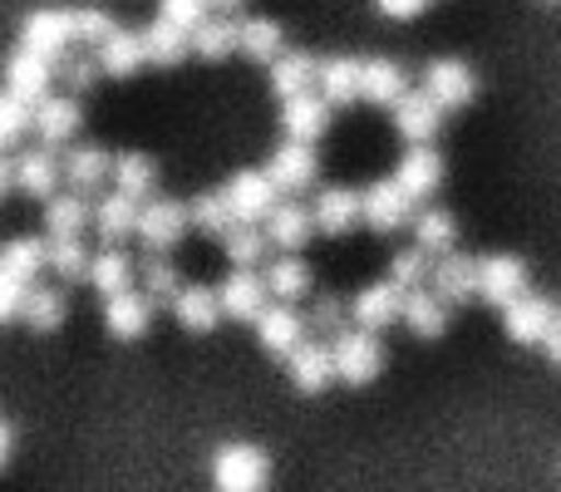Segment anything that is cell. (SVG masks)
<instances>
[{"label": "cell", "mask_w": 561, "mask_h": 492, "mask_svg": "<svg viewBox=\"0 0 561 492\" xmlns=\"http://www.w3.org/2000/svg\"><path fill=\"white\" fill-rule=\"evenodd\" d=\"M316 89L330 108L359 104V59H350V55L316 59Z\"/></svg>", "instance_id": "25"}, {"label": "cell", "mask_w": 561, "mask_h": 492, "mask_svg": "<svg viewBox=\"0 0 561 492\" xmlns=\"http://www.w3.org/2000/svg\"><path fill=\"white\" fill-rule=\"evenodd\" d=\"M55 75H59V84L69 89V94H84V89H94L99 84V59L94 55H59L55 59Z\"/></svg>", "instance_id": "46"}, {"label": "cell", "mask_w": 561, "mask_h": 492, "mask_svg": "<svg viewBox=\"0 0 561 492\" xmlns=\"http://www.w3.org/2000/svg\"><path fill=\"white\" fill-rule=\"evenodd\" d=\"M330 124V104L320 94H310V89H300V94L280 99V128H286V138H300V144H316L320 134H325Z\"/></svg>", "instance_id": "22"}, {"label": "cell", "mask_w": 561, "mask_h": 492, "mask_svg": "<svg viewBox=\"0 0 561 492\" xmlns=\"http://www.w3.org/2000/svg\"><path fill=\"white\" fill-rule=\"evenodd\" d=\"M10 187H15V163H10V158H0V197H5Z\"/></svg>", "instance_id": "57"}, {"label": "cell", "mask_w": 561, "mask_h": 492, "mask_svg": "<svg viewBox=\"0 0 561 492\" xmlns=\"http://www.w3.org/2000/svg\"><path fill=\"white\" fill-rule=\"evenodd\" d=\"M399 320H404L419 340H438L448 330V306L434 296V290L414 286V290H404V310H399Z\"/></svg>", "instance_id": "31"}, {"label": "cell", "mask_w": 561, "mask_h": 492, "mask_svg": "<svg viewBox=\"0 0 561 492\" xmlns=\"http://www.w3.org/2000/svg\"><path fill=\"white\" fill-rule=\"evenodd\" d=\"M45 266L55 271L59 281H84V271H89V251L79 237H49V247H45Z\"/></svg>", "instance_id": "44"}, {"label": "cell", "mask_w": 561, "mask_h": 492, "mask_svg": "<svg viewBox=\"0 0 561 492\" xmlns=\"http://www.w3.org/2000/svg\"><path fill=\"white\" fill-rule=\"evenodd\" d=\"M527 290V261L523 256H507V251H497V256H483L478 261V300H488V306L503 310L513 296H523Z\"/></svg>", "instance_id": "8"}, {"label": "cell", "mask_w": 561, "mask_h": 492, "mask_svg": "<svg viewBox=\"0 0 561 492\" xmlns=\"http://www.w3.org/2000/svg\"><path fill=\"white\" fill-rule=\"evenodd\" d=\"M20 320H25L30 330H59V320H65V296H59L55 286H25V300H20Z\"/></svg>", "instance_id": "38"}, {"label": "cell", "mask_w": 561, "mask_h": 492, "mask_svg": "<svg viewBox=\"0 0 561 492\" xmlns=\"http://www.w3.org/2000/svg\"><path fill=\"white\" fill-rule=\"evenodd\" d=\"M138 281H144V296L153 300V306H158V300H168V296L178 290V271L168 266L163 251H153V256H148L144 266H138Z\"/></svg>", "instance_id": "47"}, {"label": "cell", "mask_w": 561, "mask_h": 492, "mask_svg": "<svg viewBox=\"0 0 561 492\" xmlns=\"http://www.w3.org/2000/svg\"><path fill=\"white\" fill-rule=\"evenodd\" d=\"M59 178H65V168H59V158L49 148H30V153L15 158V187L25 197H55Z\"/></svg>", "instance_id": "26"}, {"label": "cell", "mask_w": 561, "mask_h": 492, "mask_svg": "<svg viewBox=\"0 0 561 492\" xmlns=\"http://www.w3.org/2000/svg\"><path fill=\"white\" fill-rule=\"evenodd\" d=\"M108 178H114V187L118 193H128V197H153L158 163L148 153H118L114 163H108Z\"/></svg>", "instance_id": "35"}, {"label": "cell", "mask_w": 561, "mask_h": 492, "mask_svg": "<svg viewBox=\"0 0 561 492\" xmlns=\"http://www.w3.org/2000/svg\"><path fill=\"white\" fill-rule=\"evenodd\" d=\"M272 478V464L256 444H222L213 458V483L222 492H256Z\"/></svg>", "instance_id": "2"}, {"label": "cell", "mask_w": 561, "mask_h": 492, "mask_svg": "<svg viewBox=\"0 0 561 492\" xmlns=\"http://www.w3.org/2000/svg\"><path fill=\"white\" fill-rule=\"evenodd\" d=\"M84 281H89V286H99V296H114V290L134 286V261H128V251H118V242H114L108 251L89 256Z\"/></svg>", "instance_id": "37"}, {"label": "cell", "mask_w": 561, "mask_h": 492, "mask_svg": "<svg viewBox=\"0 0 561 492\" xmlns=\"http://www.w3.org/2000/svg\"><path fill=\"white\" fill-rule=\"evenodd\" d=\"M310 217H316V232L325 237H345L359 227V193H350V187H325V193L316 197V207H310Z\"/></svg>", "instance_id": "27"}, {"label": "cell", "mask_w": 561, "mask_h": 492, "mask_svg": "<svg viewBox=\"0 0 561 492\" xmlns=\"http://www.w3.org/2000/svg\"><path fill=\"white\" fill-rule=\"evenodd\" d=\"M183 232H187V207L183 203H173V197H148V203L138 207L134 237L148 251H173Z\"/></svg>", "instance_id": "5"}, {"label": "cell", "mask_w": 561, "mask_h": 492, "mask_svg": "<svg viewBox=\"0 0 561 492\" xmlns=\"http://www.w3.org/2000/svg\"><path fill=\"white\" fill-rule=\"evenodd\" d=\"M424 89H428V99L448 114V108H468L478 99V75L463 65V59L444 55V59H434V65L424 69Z\"/></svg>", "instance_id": "4"}, {"label": "cell", "mask_w": 561, "mask_h": 492, "mask_svg": "<svg viewBox=\"0 0 561 492\" xmlns=\"http://www.w3.org/2000/svg\"><path fill=\"white\" fill-rule=\"evenodd\" d=\"M0 266L30 286V281L45 271V242H35V237H10V242L0 247Z\"/></svg>", "instance_id": "42"}, {"label": "cell", "mask_w": 561, "mask_h": 492, "mask_svg": "<svg viewBox=\"0 0 561 492\" xmlns=\"http://www.w3.org/2000/svg\"><path fill=\"white\" fill-rule=\"evenodd\" d=\"M389 108H394V128L409 144H428V138L438 134V118H444V108L428 99V89H404Z\"/></svg>", "instance_id": "21"}, {"label": "cell", "mask_w": 561, "mask_h": 492, "mask_svg": "<svg viewBox=\"0 0 561 492\" xmlns=\"http://www.w3.org/2000/svg\"><path fill=\"white\" fill-rule=\"evenodd\" d=\"M89 222L99 227L104 242H128L134 227H138V197H128V193L114 187L108 197H99V207H89Z\"/></svg>", "instance_id": "28"}, {"label": "cell", "mask_w": 561, "mask_h": 492, "mask_svg": "<svg viewBox=\"0 0 561 492\" xmlns=\"http://www.w3.org/2000/svg\"><path fill=\"white\" fill-rule=\"evenodd\" d=\"M94 59H99V75H108V79L138 75V65H148V59H144V30H118L114 25L94 45Z\"/></svg>", "instance_id": "18"}, {"label": "cell", "mask_w": 561, "mask_h": 492, "mask_svg": "<svg viewBox=\"0 0 561 492\" xmlns=\"http://www.w3.org/2000/svg\"><path fill=\"white\" fill-rule=\"evenodd\" d=\"M330 359H335V379L345 385H369V379L385 369V345H379V330H335V345H330Z\"/></svg>", "instance_id": "1"}, {"label": "cell", "mask_w": 561, "mask_h": 492, "mask_svg": "<svg viewBox=\"0 0 561 492\" xmlns=\"http://www.w3.org/2000/svg\"><path fill=\"white\" fill-rule=\"evenodd\" d=\"M399 310H404V286H394V281H375V286H365L355 300H350L345 316L365 330H389L399 320Z\"/></svg>", "instance_id": "13"}, {"label": "cell", "mask_w": 561, "mask_h": 492, "mask_svg": "<svg viewBox=\"0 0 561 492\" xmlns=\"http://www.w3.org/2000/svg\"><path fill=\"white\" fill-rule=\"evenodd\" d=\"M158 15L173 20V25H183V30H193L197 20L213 15V5H207V0H158Z\"/></svg>", "instance_id": "51"}, {"label": "cell", "mask_w": 561, "mask_h": 492, "mask_svg": "<svg viewBox=\"0 0 561 492\" xmlns=\"http://www.w3.org/2000/svg\"><path fill=\"white\" fill-rule=\"evenodd\" d=\"M30 128H35L49 148L69 144V138L79 134V99L75 94H45L39 104H30Z\"/></svg>", "instance_id": "15"}, {"label": "cell", "mask_w": 561, "mask_h": 492, "mask_svg": "<svg viewBox=\"0 0 561 492\" xmlns=\"http://www.w3.org/2000/svg\"><path fill=\"white\" fill-rule=\"evenodd\" d=\"M89 227V203L79 193L45 197V232L49 237H79Z\"/></svg>", "instance_id": "40"}, {"label": "cell", "mask_w": 561, "mask_h": 492, "mask_svg": "<svg viewBox=\"0 0 561 492\" xmlns=\"http://www.w3.org/2000/svg\"><path fill=\"white\" fill-rule=\"evenodd\" d=\"M49 79H55V59H45L39 49L20 45L15 55L5 59V94L25 99V104H39L49 94Z\"/></svg>", "instance_id": "10"}, {"label": "cell", "mask_w": 561, "mask_h": 492, "mask_svg": "<svg viewBox=\"0 0 561 492\" xmlns=\"http://www.w3.org/2000/svg\"><path fill=\"white\" fill-rule=\"evenodd\" d=\"M266 296H272V290H266V276H256V266H237L232 276L222 281V290H217L222 316L227 320H247V325L266 310Z\"/></svg>", "instance_id": "12"}, {"label": "cell", "mask_w": 561, "mask_h": 492, "mask_svg": "<svg viewBox=\"0 0 561 492\" xmlns=\"http://www.w3.org/2000/svg\"><path fill=\"white\" fill-rule=\"evenodd\" d=\"M310 325H316V330H325V335H330V330H340V325H345V306H340V296H316V300H310Z\"/></svg>", "instance_id": "52"}, {"label": "cell", "mask_w": 561, "mask_h": 492, "mask_svg": "<svg viewBox=\"0 0 561 492\" xmlns=\"http://www.w3.org/2000/svg\"><path fill=\"white\" fill-rule=\"evenodd\" d=\"M394 183L404 187V193L414 197V203H424V197H434V193H438V183H444V158H438L428 144H409V153L399 158Z\"/></svg>", "instance_id": "20"}, {"label": "cell", "mask_w": 561, "mask_h": 492, "mask_svg": "<svg viewBox=\"0 0 561 492\" xmlns=\"http://www.w3.org/2000/svg\"><path fill=\"white\" fill-rule=\"evenodd\" d=\"M266 173H272V183L280 187V197H286V193H306V187L316 183V148L300 144V138H286V144L272 153Z\"/></svg>", "instance_id": "17"}, {"label": "cell", "mask_w": 561, "mask_h": 492, "mask_svg": "<svg viewBox=\"0 0 561 492\" xmlns=\"http://www.w3.org/2000/svg\"><path fill=\"white\" fill-rule=\"evenodd\" d=\"M30 128V104L15 94H0V148H10Z\"/></svg>", "instance_id": "49"}, {"label": "cell", "mask_w": 561, "mask_h": 492, "mask_svg": "<svg viewBox=\"0 0 561 492\" xmlns=\"http://www.w3.org/2000/svg\"><path fill=\"white\" fill-rule=\"evenodd\" d=\"M187 55H193V45H187V30L183 25H173V20L158 15L153 25L144 30V59H148V65L173 69V65H183Z\"/></svg>", "instance_id": "29"}, {"label": "cell", "mask_w": 561, "mask_h": 492, "mask_svg": "<svg viewBox=\"0 0 561 492\" xmlns=\"http://www.w3.org/2000/svg\"><path fill=\"white\" fill-rule=\"evenodd\" d=\"M458 237L454 227V213H444V207H424V213L414 217V247H424L428 256H438V251H448Z\"/></svg>", "instance_id": "41"}, {"label": "cell", "mask_w": 561, "mask_h": 492, "mask_svg": "<svg viewBox=\"0 0 561 492\" xmlns=\"http://www.w3.org/2000/svg\"><path fill=\"white\" fill-rule=\"evenodd\" d=\"M237 49H242L247 59H256V65H272L280 49H286V35H280L276 20L247 15V20H237Z\"/></svg>", "instance_id": "32"}, {"label": "cell", "mask_w": 561, "mask_h": 492, "mask_svg": "<svg viewBox=\"0 0 561 492\" xmlns=\"http://www.w3.org/2000/svg\"><path fill=\"white\" fill-rule=\"evenodd\" d=\"M290 385L300 389V394H320V389L335 379V359H330V345H320V340H300L296 350H290Z\"/></svg>", "instance_id": "24"}, {"label": "cell", "mask_w": 561, "mask_h": 492, "mask_svg": "<svg viewBox=\"0 0 561 492\" xmlns=\"http://www.w3.org/2000/svg\"><path fill=\"white\" fill-rule=\"evenodd\" d=\"M108 306H104V330L114 340H138L148 330V320H153V300L144 296V290H134V286H124V290H114V296H104Z\"/></svg>", "instance_id": "19"}, {"label": "cell", "mask_w": 561, "mask_h": 492, "mask_svg": "<svg viewBox=\"0 0 561 492\" xmlns=\"http://www.w3.org/2000/svg\"><path fill=\"white\" fill-rule=\"evenodd\" d=\"M222 251L232 266H262L266 256V232H256V222H232L222 232Z\"/></svg>", "instance_id": "43"}, {"label": "cell", "mask_w": 561, "mask_h": 492, "mask_svg": "<svg viewBox=\"0 0 561 492\" xmlns=\"http://www.w3.org/2000/svg\"><path fill=\"white\" fill-rule=\"evenodd\" d=\"M424 5L428 0H375V10L379 15H389V20H414Z\"/></svg>", "instance_id": "54"}, {"label": "cell", "mask_w": 561, "mask_h": 492, "mask_svg": "<svg viewBox=\"0 0 561 492\" xmlns=\"http://www.w3.org/2000/svg\"><path fill=\"white\" fill-rule=\"evenodd\" d=\"M256 325V340H262L266 355H290V350L306 340V316H300L290 300H280V306H266L262 316L252 320Z\"/></svg>", "instance_id": "16"}, {"label": "cell", "mask_w": 561, "mask_h": 492, "mask_svg": "<svg viewBox=\"0 0 561 492\" xmlns=\"http://www.w3.org/2000/svg\"><path fill=\"white\" fill-rule=\"evenodd\" d=\"M20 300H25V281L10 276V271L0 266V325L20 320Z\"/></svg>", "instance_id": "53"}, {"label": "cell", "mask_w": 561, "mask_h": 492, "mask_svg": "<svg viewBox=\"0 0 561 492\" xmlns=\"http://www.w3.org/2000/svg\"><path fill=\"white\" fill-rule=\"evenodd\" d=\"M20 45L39 49L45 59H59L69 45H75V10H35V15H25Z\"/></svg>", "instance_id": "11"}, {"label": "cell", "mask_w": 561, "mask_h": 492, "mask_svg": "<svg viewBox=\"0 0 561 492\" xmlns=\"http://www.w3.org/2000/svg\"><path fill=\"white\" fill-rule=\"evenodd\" d=\"M187 45H193V55H203V59H227V55H237V20L232 15H207V20H197L193 30H187Z\"/></svg>", "instance_id": "34"}, {"label": "cell", "mask_w": 561, "mask_h": 492, "mask_svg": "<svg viewBox=\"0 0 561 492\" xmlns=\"http://www.w3.org/2000/svg\"><path fill=\"white\" fill-rule=\"evenodd\" d=\"M5 464H10V424L0 419V468H5Z\"/></svg>", "instance_id": "58"}, {"label": "cell", "mask_w": 561, "mask_h": 492, "mask_svg": "<svg viewBox=\"0 0 561 492\" xmlns=\"http://www.w3.org/2000/svg\"><path fill=\"white\" fill-rule=\"evenodd\" d=\"M168 310H173V320L187 335H207V330H217V320H222V300H217L213 286H178L173 296H168Z\"/></svg>", "instance_id": "14"}, {"label": "cell", "mask_w": 561, "mask_h": 492, "mask_svg": "<svg viewBox=\"0 0 561 492\" xmlns=\"http://www.w3.org/2000/svg\"><path fill=\"white\" fill-rule=\"evenodd\" d=\"M428 286H434V296L444 300V306H463V300L478 296V261L454 247L438 251V256L428 261Z\"/></svg>", "instance_id": "3"}, {"label": "cell", "mask_w": 561, "mask_h": 492, "mask_svg": "<svg viewBox=\"0 0 561 492\" xmlns=\"http://www.w3.org/2000/svg\"><path fill=\"white\" fill-rule=\"evenodd\" d=\"M207 5H213L217 15H242V10H247V0H207Z\"/></svg>", "instance_id": "56"}, {"label": "cell", "mask_w": 561, "mask_h": 492, "mask_svg": "<svg viewBox=\"0 0 561 492\" xmlns=\"http://www.w3.org/2000/svg\"><path fill=\"white\" fill-rule=\"evenodd\" d=\"M222 197H227V207H232L237 222H256V217L272 213L280 187L272 183V173H266V168H262V173H256V168H242V173L222 187Z\"/></svg>", "instance_id": "9"}, {"label": "cell", "mask_w": 561, "mask_h": 492, "mask_svg": "<svg viewBox=\"0 0 561 492\" xmlns=\"http://www.w3.org/2000/svg\"><path fill=\"white\" fill-rule=\"evenodd\" d=\"M300 89H316V59L300 55V49H280L272 59V94L276 99H290Z\"/></svg>", "instance_id": "36"}, {"label": "cell", "mask_w": 561, "mask_h": 492, "mask_svg": "<svg viewBox=\"0 0 561 492\" xmlns=\"http://www.w3.org/2000/svg\"><path fill=\"white\" fill-rule=\"evenodd\" d=\"M108 163H114V158H108L104 148H75L59 168H65V183L75 187V193H94V187L108 178Z\"/></svg>", "instance_id": "39"}, {"label": "cell", "mask_w": 561, "mask_h": 492, "mask_svg": "<svg viewBox=\"0 0 561 492\" xmlns=\"http://www.w3.org/2000/svg\"><path fill=\"white\" fill-rule=\"evenodd\" d=\"M552 320H557V306L547 296H537V290H523V296H513L503 306V330L513 345H542Z\"/></svg>", "instance_id": "7"}, {"label": "cell", "mask_w": 561, "mask_h": 492, "mask_svg": "<svg viewBox=\"0 0 561 492\" xmlns=\"http://www.w3.org/2000/svg\"><path fill=\"white\" fill-rule=\"evenodd\" d=\"M409 217H414V197H409L394 178H385V183L359 193V222L375 227V232H399Z\"/></svg>", "instance_id": "6"}, {"label": "cell", "mask_w": 561, "mask_h": 492, "mask_svg": "<svg viewBox=\"0 0 561 492\" xmlns=\"http://www.w3.org/2000/svg\"><path fill=\"white\" fill-rule=\"evenodd\" d=\"M542 350H547V359H552V365L561 369V316L552 320V325H547V335H542Z\"/></svg>", "instance_id": "55"}, {"label": "cell", "mask_w": 561, "mask_h": 492, "mask_svg": "<svg viewBox=\"0 0 561 492\" xmlns=\"http://www.w3.org/2000/svg\"><path fill=\"white\" fill-rule=\"evenodd\" d=\"M310 286H316V276H310V266L300 261V251H286V256H276L272 266H266V290H272L276 300H300V296H310Z\"/></svg>", "instance_id": "33"}, {"label": "cell", "mask_w": 561, "mask_h": 492, "mask_svg": "<svg viewBox=\"0 0 561 492\" xmlns=\"http://www.w3.org/2000/svg\"><path fill=\"white\" fill-rule=\"evenodd\" d=\"M428 251L424 247H409V251H399L394 261H389V281H394V286H404V290H414V286H424L428 281Z\"/></svg>", "instance_id": "48"}, {"label": "cell", "mask_w": 561, "mask_h": 492, "mask_svg": "<svg viewBox=\"0 0 561 492\" xmlns=\"http://www.w3.org/2000/svg\"><path fill=\"white\" fill-rule=\"evenodd\" d=\"M232 222L237 217H232V207H227L222 193H197L193 207H187V227H197V232H207V237H222Z\"/></svg>", "instance_id": "45"}, {"label": "cell", "mask_w": 561, "mask_h": 492, "mask_svg": "<svg viewBox=\"0 0 561 492\" xmlns=\"http://www.w3.org/2000/svg\"><path fill=\"white\" fill-rule=\"evenodd\" d=\"M409 89L404 69L394 65V59H359V99L365 104H394L399 94Z\"/></svg>", "instance_id": "30"}, {"label": "cell", "mask_w": 561, "mask_h": 492, "mask_svg": "<svg viewBox=\"0 0 561 492\" xmlns=\"http://www.w3.org/2000/svg\"><path fill=\"white\" fill-rule=\"evenodd\" d=\"M262 232H266V242L280 247V251H300L316 237V217H310V207H300V203H272V213L262 217Z\"/></svg>", "instance_id": "23"}, {"label": "cell", "mask_w": 561, "mask_h": 492, "mask_svg": "<svg viewBox=\"0 0 561 492\" xmlns=\"http://www.w3.org/2000/svg\"><path fill=\"white\" fill-rule=\"evenodd\" d=\"M108 30H114V15H108V10H99V5L75 10V45H99Z\"/></svg>", "instance_id": "50"}]
</instances>
